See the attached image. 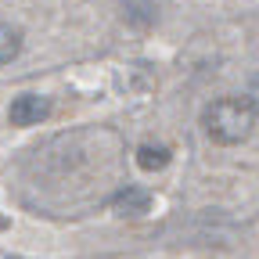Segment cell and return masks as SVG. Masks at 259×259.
Wrapping results in <instances>:
<instances>
[{
  "instance_id": "6da1fadb",
  "label": "cell",
  "mask_w": 259,
  "mask_h": 259,
  "mask_svg": "<svg viewBox=\"0 0 259 259\" xmlns=\"http://www.w3.org/2000/svg\"><path fill=\"white\" fill-rule=\"evenodd\" d=\"M202 126L216 144H241L255 126V108L245 97H220L205 108Z\"/></svg>"
},
{
  "instance_id": "7a4b0ae2",
  "label": "cell",
  "mask_w": 259,
  "mask_h": 259,
  "mask_svg": "<svg viewBox=\"0 0 259 259\" xmlns=\"http://www.w3.org/2000/svg\"><path fill=\"white\" fill-rule=\"evenodd\" d=\"M47 115H51V101H47L44 94H18L15 101H11V108H8L11 126H36Z\"/></svg>"
},
{
  "instance_id": "3957f363",
  "label": "cell",
  "mask_w": 259,
  "mask_h": 259,
  "mask_svg": "<svg viewBox=\"0 0 259 259\" xmlns=\"http://www.w3.org/2000/svg\"><path fill=\"white\" fill-rule=\"evenodd\" d=\"M112 205L119 212H126V216H137V212H144L151 205V194L144 187H126V191H119L115 198H112Z\"/></svg>"
},
{
  "instance_id": "277c9868",
  "label": "cell",
  "mask_w": 259,
  "mask_h": 259,
  "mask_svg": "<svg viewBox=\"0 0 259 259\" xmlns=\"http://www.w3.org/2000/svg\"><path fill=\"white\" fill-rule=\"evenodd\" d=\"M137 166L141 169H166L169 166V148L166 144H141L137 148Z\"/></svg>"
},
{
  "instance_id": "5b68a950",
  "label": "cell",
  "mask_w": 259,
  "mask_h": 259,
  "mask_svg": "<svg viewBox=\"0 0 259 259\" xmlns=\"http://www.w3.org/2000/svg\"><path fill=\"white\" fill-rule=\"evenodd\" d=\"M18 51H22V32L15 25H8V22H0V65L15 61Z\"/></svg>"
},
{
  "instance_id": "8992f818",
  "label": "cell",
  "mask_w": 259,
  "mask_h": 259,
  "mask_svg": "<svg viewBox=\"0 0 259 259\" xmlns=\"http://www.w3.org/2000/svg\"><path fill=\"white\" fill-rule=\"evenodd\" d=\"M245 101L255 108V115H259V76H252L248 79V90H245Z\"/></svg>"
}]
</instances>
